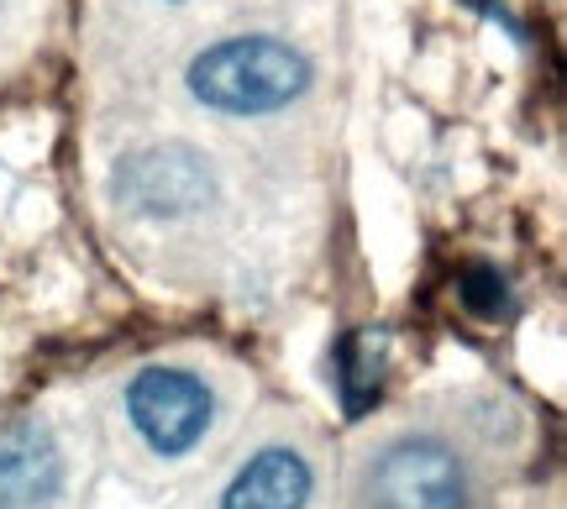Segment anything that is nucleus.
Segmentation results:
<instances>
[{
	"mask_svg": "<svg viewBox=\"0 0 567 509\" xmlns=\"http://www.w3.org/2000/svg\"><path fill=\"white\" fill-rule=\"evenodd\" d=\"M316 80V69L300 48H289L284 38L268 32H247V38H221L189 63V95L205 111L221 116H274L289 111Z\"/></svg>",
	"mask_w": 567,
	"mask_h": 509,
	"instance_id": "obj_1",
	"label": "nucleus"
},
{
	"mask_svg": "<svg viewBox=\"0 0 567 509\" xmlns=\"http://www.w3.org/2000/svg\"><path fill=\"white\" fill-rule=\"evenodd\" d=\"M111 200L142 221H179L216 200V168L189 143H158L126 153L111 174Z\"/></svg>",
	"mask_w": 567,
	"mask_h": 509,
	"instance_id": "obj_2",
	"label": "nucleus"
},
{
	"mask_svg": "<svg viewBox=\"0 0 567 509\" xmlns=\"http://www.w3.org/2000/svg\"><path fill=\"white\" fill-rule=\"evenodd\" d=\"M368 509H467L463 457L436 436H400L389 442L363 478Z\"/></svg>",
	"mask_w": 567,
	"mask_h": 509,
	"instance_id": "obj_3",
	"label": "nucleus"
},
{
	"mask_svg": "<svg viewBox=\"0 0 567 509\" xmlns=\"http://www.w3.org/2000/svg\"><path fill=\"white\" fill-rule=\"evenodd\" d=\"M126 420L147 442V451L184 457L200 447V436L216 420V394L189 367H142L126 384Z\"/></svg>",
	"mask_w": 567,
	"mask_h": 509,
	"instance_id": "obj_4",
	"label": "nucleus"
},
{
	"mask_svg": "<svg viewBox=\"0 0 567 509\" xmlns=\"http://www.w3.org/2000/svg\"><path fill=\"white\" fill-rule=\"evenodd\" d=\"M63 494V447L42 420L0 436V509H48Z\"/></svg>",
	"mask_w": 567,
	"mask_h": 509,
	"instance_id": "obj_5",
	"label": "nucleus"
},
{
	"mask_svg": "<svg viewBox=\"0 0 567 509\" xmlns=\"http://www.w3.org/2000/svg\"><path fill=\"white\" fill-rule=\"evenodd\" d=\"M316 494V472L295 447H264L247 463L231 489L221 494V509H305Z\"/></svg>",
	"mask_w": 567,
	"mask_h": 509,
	"instance_id": "obj_6",
	"label": "nucleus"
},
{
	"mask_svg": "<svg viewBox=\"0 0 567 509\" xmlns=\"http://www.w3.org/2000/svg\"><path fill=\"white\" fill-rule=\"evenodd\" d=\"M379 384H384V342L368 336V331L342 336V346H337V388H342V409L352 420L379 399Z\"/></svg>",
	"mask_w": 567,
	"mask_h": 509,
	"instance_id": "obj_7",
	"label": "nucleus"
},
{
	"mask_svg": "<svg viewBox=\"0 0 567 509\" xmlns=\"http://www.w3.org/2000/svg\"><path fill=\"white\" fill-rule=\"evenodd\" d=\"M463 305L473 310V315H484V321H499V315H509V279L499 273V268L473 263L463 273Z\"/></svg>",
	"mask_w": 567,
	"mask_h": 509,
	"instance_id": "obj_8",
	"label": "nucleus"
},
{
	"mask_svg": "<svg viewBox=\"0 0 567 509\" xmlns=\"http://www.w3.org/2000/svg\"><path fill=\"white\" fill-rule=\"evenodd\" d=\"M168 6H174V0H168Z\"/></svg>",
	"mask_w": 567,
	"mask_h": 509,
	"instance_id": "obj_9",
	"label": "nucleus"
}]
</instances>
